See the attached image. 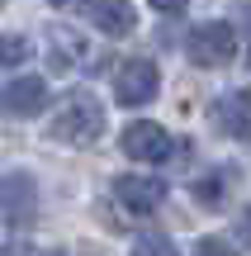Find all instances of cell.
<instances>
[{"mask_svg":"<svg viewBox=\"0 0 251 256\" xmlns=\"http://www.w3.org/2000/svg\"><path fill=\"white\" fill-rule=\"evenodd\" d=\"M133 256H180L171 247V238H161V232H142L138 242H133Z\"/></svg>","mask_w":251,"mask_h":256,"instance_id":"cell-11","label":"cell"},{"mask_svg":"<svg viewBox=\"0 0 251 256\" xmlns=\"http://www.w3.org/2000/svg\"><path fill=\"white\" fill-rule=\"evenodd\" d=\"M237 100H242V104H247V110H251V90H242V95H237Z\"/></svg>","mask_w":251,"mask_h":256,"instance_id":"cell-15","label":"cell"},{"mask_svg":"<svg viewBox=\"0 0 251 256\" xmlns=\"http://www.w3.org/2000/svg\"><path fill=\"white\" fill-rule=\"evenodd\" d=\"M100 133H104V104L90 90H71L47 124V138H57L66 147H90Z\"/></svg>","mask_w":251,"mask_h":256,"instance_id":"cell-1","label":"cell"},{"mask_svg":"<svg viewBox=\"0 0 251 256\" xmlns=\"http://www.w3.org/2000/svg\"><path fill=\"white\" fill-rule=\"evenodd\" d=\"M28 57H33V43H28L24 34H0V72L28 62Z\"/></svg>","mask_w":251,"mask_h":256,"instance_id":"cell-10","label":"cell"},{"mask_svg":"<svg viewBox=\"0 0 251 256\" xmlns=\"http://www.w3.org/2000/svg\"><path fill=\"white\" fill-rule=\"evenodd\" d=\"M38 214V180L28 171H9L0 180V223L5 228H28Z\"/></svg>","mask_w":251,"mask_h":256,"instance_id":"cell-3","label":"cell"},{"mask_svg":"<svg viewBox=\"0 0 251 256\" xmlns=\"http://www.w3.org/2000/svg\"><path fill=\"white\" fill-rule=\"evenodd\" d=\"M119 147H123V156H133V162H166V156L176 152L171 133L161 124H147V119H138V124L123 128Z\"/></svg>","mask_w":251,"mask_h":256,"instance_id":"cell-5","label":"cell"},{"mask_svg":"<svg viewBox=\"0 0 251 256\" xmlns=\"http://www.w3.org/2000/svg\"><path fill=\"white\" fill-rule=\"evenodd\" d=\"M85 24H95L104 38H128L138 28V10L133 0H81Z\"/></svg>","mask_w":251,"mask_h":256,"instance_id":"cell-7","label":"cell"},{"mask_svg":"<svg viewBox=\"0 0 251 256\" xmlns=\"http://www.w3.org/2000/svg\"><path fill=\"white\" fill-rule=\"evenodd\" d=\"M157 90H161V72L152 57H128L114 76V95L123 104H147V100H157Z\"/></svg>","mask_w":251,"mask_h":256,"instance_id":"cell-4","label":"cell"},{"mask_svg":"<svg viewBox=\"0 0 251 256\" xmlns=\"http://www.w3.org/2000/svg\"><path fill=\"white\" fill-rule=\"evenodd\" d=\"M190 256H237V252L228 247L223 238H199V242H195V252H190Z\"/></svg>","mask_w":251,"mask_h":256,"instance_id":"cell-12","label":"cell"},{"mask_svg":"<svg viewBox=\"0 0 251 256\" xmlns=\"http://www.w3.org/2000/svg\"><path fill=\"white\" fill-rule=\"evenodd\" d=\"M237 242H242V247L251 252V209H242V214H237Z\"/></svg>","mask_w":251,"mask_h":256,"instance_id":"cell-13","label":"cell"},{"mask_svg":"<svg viewBox=\"0 0 251 256\" xmlns=\"http://www.w3.org/2000/svg\"><path fill=\"white\" fill-rule=\"evenodd\" d=\"M214 119L223 124V128H228L233 138H251V110H247L242 100H237V95H228V100H218Z\"/></svg>","mask_w":251,"mask_h":256,"instance_id":"cell-9","label":"cell"},{"mask_svg":"<svg viewBox=\"0 0 251 256\" xmlns=\"http://www.w3.org/2000/svg\"><path fill=\"white\" fill-rule=\"evenodd\" d=\"M47 110V81L43 76H14L0 90V114L5 119H33Z\"/></svg>","mask_w":251,"mask_h":256,"instance_id":"cell-6","label":"cell"},{"mask_svg":"<svg viewBox=\"0 0 251 256\" xmlns=\"http://www.w3.org/2000/svg\"><path fill=\"white\" fill-rule=\"evenodd\" d=\"M166 190L171 185L161 180V176H119V180H114V200L128 214H157L161 200H166Z\"/></svg>","mask_w":251,"mask_h":256,"instance_id":"cell-8","label":"cell"},{"mask_svg":"<svg viewBox=\"0 0 251 256\" xmlns=\"http://www.w3.org/2000/svg\"><path fill=\"white\" fill-rule=\"evenodd\" d=\"M185 52H190V62H199V66H223V62H233V57H237V28L228 24V19L195 24Z\"/></svg>","mask_w":251,"mask_h":256,"instance_id":"cell-2","label":"cell"},{"mask_svg":"<svg viewBox=\"0 0 251 256\" xmlns=\"http://www.w3.org/2000/svg\"><path fill=\"white\" fill-rule=\"evenodd\" d=\"M0 5H5V0H0Z\"/></svg>","mask_w":251,"mask_h":256,"instance_id":"cell-16","label":"cell"},{"mask_svg":"<svg viewBox=\"0 0 251 256\" xmlns=\"http://www.w3.org/2000/svg\"><path fill=\"white\" fill-rule=\"evenodd\" d=\"M190 0H152V10H161V14H180Z\"/></svg>","mask_w":251,"mask_h":256,"instance_id":"cell-14","label":"cell"}]
</instances>
